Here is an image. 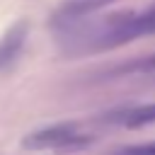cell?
<instances>
[{
  "label": "cell",
  "instance_id": "6da1fadb",
  "mask_svg": "<svg viewBox=\"0 0 155 155\" xmlns=\"http://www.w3.org/2000/svg\"><path fill=\"white\" fill-rule=\"evenodd\" d=\"M87 143V136L78 133V124L73 121H63V124H51V126H44L39 131H31L22 138V148H29V150H70V148H78V145H85Z\"/></svg>",
  "mask_w": 155,
  "mask_h": 155
},
{
  "label": "cell",
  "instance_id": "7a4b0ae2",
  "mask_svg": "<svg viewBox=\"0 0 155 155\" xmlns=\"http://www.w3.org/2000/svg\"><path fill=\"white\" fill-rule=\"evenodd\" d=\"M27 36H29V22L27 19H17L15 24L7 27V31L0 39V70L10 68L19 58V53L27 44Z\"/></svg>",
  "mask_w": 155,
  "mask_h": 155
},
{
  "label": "cell",
  "instance_id": "3957f363",
  "mask_svg": "<svg viewBox=\"0 0 155 155\" xmlns=\"http://www.w3.org/2000/svg\"><path fill=\"white\" fill-rule=\"evenodd\" d=\"M111 124H124L128 128H138V126H148L155 124V102L153 104H143V107H131L121 114H109Z\"/></svg>",
  "mask_w": 155,
  "mask_h": 155
},
{
  "label": "cell",
  "instance_id": "277c9868",
  "mask_svg": "<svg viewBox=\"0 0 155 155\" xmlns=\"http://www.w3.org/2000/svg\"><path fill=\"white\" fill-rule=\"evenodd\" d=\"M114 2H119V0H65L61 7V15L65 19H80V17L92 15L102 7H109Z\"/></svg>",
  "mask_w": 155,
  "mask_h": 155
},
{
  "label": "cell",
  "instance_id": "5b68a950",
  "mask_svg": "<svg viewBox=\"0 0 155 155\" xmlns=\"http://www.w3.org/2000/svg\"><path fill=\"white\" fill-rule=\"evenodd\" d=\"M148 70H155V56H148V58H138L128 65H121L116 68L114 73H148Z\"/></svg>",
  "mask_w": 155,
  "mask_h": 155
},
{
  "label": "cell",
  "instance_id": "8992f818",
  "mask_svg": "<svg viewBox=\"0 0 155 155\" xmlns=\"http://www.w3.org/2000/svg\"><path fill=\"white\" fill-rule=\"evenodd\" d=\"M119 155H155V140L140 143V145H128V148H124Z\"/></svg>",
  "mask_w": 155,
  "mask_h": 155
}]
</instances>
